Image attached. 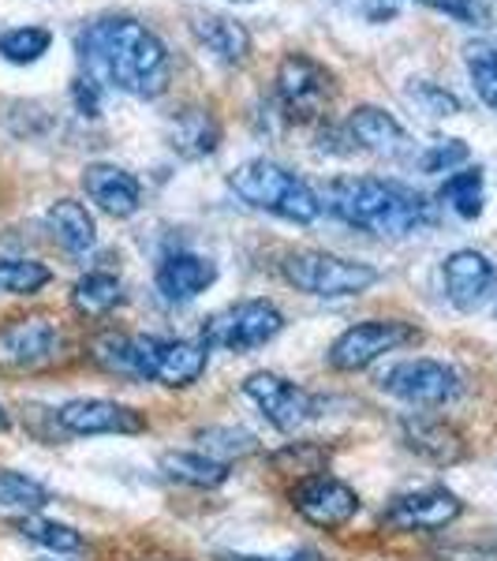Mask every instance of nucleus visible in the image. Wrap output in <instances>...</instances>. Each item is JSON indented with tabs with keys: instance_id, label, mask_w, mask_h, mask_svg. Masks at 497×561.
<instances>
[{
	"instance_id": "obj_1",
	"label": "nucleus",
	"mask_w": 497,
	"mask_h": 561,
	"mask_svg": "<svg viewBox=\"0 0 497 561\" xmlns=\"http://www.w3.org/2000/svg\"><path fill=\"white\" fill-rule=\"evenodd\" d=\"M76 53L83 76L102 87H116L131 98L153 102L173 83L169 49L147 23L135 15H97L76 34Z\"/></svg>"
},
{
	"instance_id": "obj_2",
	"label": "nucleus",
	"mask_w": 497,
	"mask_h": 561,
	"mask_svg": "<svg viewBox=\"0 0 497 561\" xmlns=\"http://www.w3.org/2000/svg\"><path fill=\"white\" fill-rule=\"evenodd\" d=\"M322 210L370 237L401 240L434 225V203L415 187L385 176H337L325 184Z\"/></svg>"
},
{
	"instance_id": "obj_3",
	"label": "nucleus",
	"mask_w": 497,
	"mask_h": 561,
	"mask_svg": "<svg viewBox=\"0 0 497 561\" xmlns=\"http://www.w3.org/2000/svg\"><path fill=\"white\" fill-rule=\"evenodd\" d=\"M90 359L105 375L128 382H158L165 389H192L210 367V348L203 341L153 337V333L108 330L90 341Z\"/></svg>"
},
{
	"instance_id": "obj_4",
	"label": "nucleus",
	"mask_w": 497,
	"mask_h": 561,
	"mask_svg": "<svg viewBox=\"0 0 497 561\" xmlns=\"http://www.w3.org/2000/svg\"><path fill=\"white\" fill-rule=\"evenodd\" d=\"M229 192L251 210L274 214L288 225H314L322 217V195L303 176L269 158H251L232 169Z\"/></svg>"
},
{
	"instance_id": "obj_5",
	"label": "nucleus",
	"mask_w": 497,
	"mask_h": 561,
	"mask_svg": "<svg viewBox=\"0 0 497 561\" xmlns=\"http://www.w3.org/2000/svg\"><path fill=\"white\" fill-rule=\"evenodd\" d=\"M281 277L296 293H307L314 300H348L378 285V270L356 259H340L322 248H300L281 259Z\"/></svg>"
},
{
	"instance_id": "obj_6",
	"label": "nucleus",
	"mask_w": 497,
	"mask_h": 561,
	"mask_svg": "<svg viewBox=\"0 0 497 561\" xmlns=\"http://www.w3.org/2000/svg\"><path fill=\"white\" fill-rule=\"evenodd\" d=\"M285 330V314L274 300H236L213 311L198 330V341L217 352H255L266 348Z\"/></svg>"
},
{
	"instance_id": "obj_7",
	"label": "nucleus",
	"mask_w": 497,
	"mask_h": 561,
	"mask_svg": "<svg viewBox=\"0 0 497 561\" xmlns=\"http://www.w3.org/2000/svg\"><path fill=\"white\" fill-rule=\"evenodd\" d=\"M274 94L288 121L311 124V121H319L325 108L333 105V98H337V76H333L322 60H314L311 53L296 49V53H285L281 65H277Z\"/></svg>"
},
{
	"instance_id": "obj_8",
	"label": "nucleus",
	"mask_w": 497,
	"mask_h": 561,
	"mask_svg": "<svg viewBox=\"0 0 497 561\" xmlns=\"http://www.w3.org/2000/svg\"><path fill=\"white\" fill-rule=\"evenodd\" d=\"M65 352L68 337L49 314H20L0 325V370H12V375L49 370L65 359Z\"/></svg>"
},
{
	"instance_id": "obj_9",
	"label": "nucleus",
	"mask_w": 497,
	"mask_h": 561,
	"mask_svg": "<svg viewBox=\"0 0 497 561\" xmlns=\"http://www.w3.org/2000/svg\"><path fill=\"white\" fill-rule=\"evenodd\" d=\"M378 386H382V393H390L404 404H415V409H446V404H453L464 393L460 370L446 364V359L427 356L401 359V364L385 367Z\"/></svg>"
},
{
	"instance_id": "obj_10",
	"label": "nucleus",
	"mask_w": 497,
	"mask_h": 561,
	"mask_svg": "<svg viewBox=\"0 0 497 561\" xmlns=\"http://www.w3.org/2000/svg\"><path fill=\"white\" fill-rule=\"evenodd\" d=\"M333 142H348V153H374V158H390V161L415 158V142L404 131V124L378 105L351 108L340 128L322 131V150H333Z\"/></svg>"
},
{
	"instance_id": "obj_11",
	"label": "nucleus",
	"mask_w": 497,
	"mask_h": 561,
	"mask_svg": "<svg viewBox=\"0 0 497 561\" xmlns=\"http://www.w3.org/2000/svg\"><path fill=\"white\" fill-rule=\"evenodd\" d=\"M415 341H419V330H415L412 322L367 319V322L348 325V330L333 341L330 352H325V364L333 370H340V375H356V370H367L382 356H390V352L404 345H415Z\"/></svg>"
},
{
	"instance_id": "obj_12",
	"label": "nucleus",
	"mask_w": 497,
	"mask_h": 561,
	"mask_svg": "<svg viewBox=\"0 0 497 561\" xmlns=\"http://www.w3.org/2000/svg\"><path fill=\"white\" fill-rule=\"evenodd\" d=\"M240 389L266 415L269 427H277L281 434L303 431L307 423H314L322 415V397H314L300 382H288L285 375H274V370H255V375L243 378Z\"/></svg>"
},
{
	"instance_id": "obj_13",
	"label": "nucleus",
	"mask_w": 497,
	"mask_h": 561,
	"mask_svg": "<svg viewBox=\"0 0 497 561\" xmlns=\"http://www.w3.org/2000/svg\"><path fill=\"white\" fill-rule=\"evenodd\" d=\"M288 502H292V510L300 513L307 524H314V528H322V531L348 528V524L359 517V510H363L356 486H348L345 479H337L330 472L296 479L292 491H288Z\"/></svg>"
},
{
	"instance_id": "obj_14",
	"label": "nucleus",
	"mask_w": 497,
	"mask_h": 561,
	"mask_svg": "<svg viewBox=\"0 0 497 561\" xmlns=\"http://www.w3.org/2000/svg\"><path fill=\"white\" fill-rule=\"evenodd\" d=\"M53 423L71 438H97V434H147L150 420L139 409L108 397H76L53 412Z\"/></svg>"
},
{
	"instance_id": "obj_15",
	"label": "nucleus",
	"mask_w": 497,
	"mask_h": 561,
	"mask_svg": "<svg viewBox=\"0 0 497 561\" xmlns=\"http://www.w3.org/2000/svg\"><path fill=\"white\" fill-rule=\"evenodd\" d=\"M460 513H464V502L449 486H419V491L396 494L378 520L390 531H441Z\"/></svg>"
},
{
	"instance_id": "obj_16",
	"label": "nucleus",
	"mask_w": 497,
	"mask_h": 561,
	"mask_svg": "<svg viewBox=\"0 0 497 561\" xmlns=\"http://www.w3.org/2000/svg\"><path fill=\"white\" fill-rule=\"evenodd\" d=\"M441 280H446V296L456 311H478L497 288V266L483 251H453L441 262Z\"/></svg>"
},
{
	"instance_id": "obj_17",
	"label": "nucleus",
	"mask_w": 497,
	"mask_h": 561,
	"mask_svg": "<svg viewBox=\"0 0 497 561\" xmlns=\"http://www.w3.org/2000/svg\"><path fill=\"white\" fill-rule=\"evenodd\" d=\"M401 442L412 449L415 457H423L427 465H438V468L460 465V460L467 457L464 434H460L449 420L430 415V412L404 415V420H401Z\"/></svg>"
},
{
	"instance_id": "obj_18",
	"label": "nucleus",
	"mask_w": 497,
	"mask_h": 561,
	"mask_svg": "<svg viewBox=\"0 0 497 561\" xmlns=\"http://www.w3.org/2000/svg\"><path fill=\"white\" fill-rule=\"evenodd\" d=\"M83 192L97 210L116 217V221L135 217L142 206L139 180H135L124 165H113V161H94V165L83 169Z\"/></svg>"
},
{
	"instance_id": "obj_19",
	"label": "nucleus",
	"mask_w": 497,
	"mask_h": 561,
	"mask_svg": "<svg viewBox=\"0 0 497 561\" xmlns=\"http://www.w3.org/2000/svg\"><path fill=\"white\" fill-rule=\"evenodd\" d=\"M217 280V262L195 251H169L153 270V285H158L161 300L169 304H192Z\"/></svg>"
},
{
	"instance_id": "obj_20",
	"label": "nucleus",
	"mask_w": 497,
	"mask_h": 561,
	"mask_svg": "<svg viewBox=\"0 0 497 561\" xmlns=\"http://www.w3.org/2000/svg\"><path fill=\"white\" fill-rule=\"evenodd\" d=\"M165 142L176 158L203 161L221 147V121L210 105H180L165 121Z\"/></svg>"
},
{
	"instance_id": "obj_21",
	"label": "nucleus",
	"mask_w": 497,
	"mask_h": 561,
	"mask_svg": "<svg viewBox=\"0 0 497 561\" xmlns=\"http://www.w3.org/2000/svg\"><path fill=\"white\" fill-rule=\"evenodd\" d=\"M192 31H195L198 45H203L206 53H213L221 65H229V68L247 65L251 34L240 20H232V15H217V12H203V15H195Z\"/></svg>"
},
{
	"instance_id": "obj_22",
	"label": "nucleus",
	"mask_w": 497,
	"mask_h": 561,
	"mask_svg": "<svg viewBox=\"0 0 497 561\" xmlns=\"http://www.w3.org/2000/svg\"><path fill=\"white\" fill-rule=\"evenodd\" d=\"M45 225H49L53 240L68 251V255H86L97 243V225L83 203L76 198H57V203L45 210Z\"/></svg>"
},
{
	"instance_id": "obj_23",
	"label": "nucleus",
	"mask_w": 497,
	"mask_h": 561,
	"mask_svg": "<svg viewBox=\"0 0 497 561\" xmlns=\"http://www.w3.org/2000/svg\"><path fill=\"white\" fill-rule=\"evenodd\" d=\"M158 468L165 472V479L195 486V491H213V486L229 483V476H232L229 465L198 454V449H169V454H161Z\"/></svg>"
},
{
	"instance_id": "obj_24",
	"label": "nucleus",
	"mask_w": 497,
	"mask_h": 561,
	"mask_svg": "<svg viewBox=\"0 0 497 561\" xmlns=\"http://www.w3.org/2000/svg\"><path fill=\"white\" fill-rule=\"evenodd\" d=\"M124 304V285L116 274H105V270H90L71 285V307H76L83 319H105L116 307Z\"/></svg>"
},
{
	"instance_id": "obj_25",
	"label": "nucleus",
	"mask_w": 497,
	"mask_h": 561,
	"mask_svg": "<svg viewBox=\"0 0 497 561\" xmlns=\"http://www.w3.org/2000/svg\"><path fill=\"white\" fill-rule=\"evenodd\" d=\"M195 442H198V454L221 460V465H232V460L258 454L255 434L243 431V427H221V423H213V427H198Z\"/></svg>"
},
{
	"instance_id": "obj_26",
	"label": "nucleus",
	"mask_w": 497,
	"mask_h": 561,
	"mask_svg": "<svg viewBox=\"0 0 497 561\" xmlns=\"http://www.w3.org/2000/svg\"><path fill=\"white\" fill-rule=\"evenodd\" d=\"M438 198L456 217H464V221H475V217L483 214V203H486L483 169H460V173H453V176L446 180V184H441Z\"/></svg>"
},
{
	"instance_id": "obj_27",
	"label": "nucleus",
	"mask_w": 497,
	"mask_h": 561,
	"mask_svg": "<svg viewBox=\"0 0 497 561\" xmlns=\"http://www.w3.org/2000/svg\"><path fill=\"white\" fill-rule=\"evenodd\" d=\"M12 528L20 531L23 539L38 542V547H45V550H57V554H76V550H83V536H79L71 524L45 520V517H34V513H23V517L12 520Z\"/></svg>"
},
{
	"instance_id": "obj_28",
	"label": "nucleus",
	"mask_w": 497,
	"mask_h": 561,
	"mask_svg": "<svg viewBox=\"0 0 497 561\" xmlns=\"http://www.w3.org/2000/svg\"><path fill=\"white\" fill-rule=\"evenodd\" d=\"M53 502L49 486H42L38 479L23 476V472H8L0 468V510H15V513H38Z\"/></svg>"
},
{
	"instance_id": "obj_29",
	"label": "nucleus",
	"mask_w": 497,
	"mask_h": 561,
	"mask_svg": "<svg viewBox=\"0 0 497 561\" xmlns=\"http://www.w3.org/2000/svg\"><path fill=\"white\" fill-rule=\"evenodd\" d=\"M53 280V270L38 259H0V296H34Z\"/></svg>"
},
{
	"instance_id": "obj_30",
	"label": "nucleus",
	"mask_w": 497,
	"mask_h": 561,
	"mask_svg": "<svg viewBox=\"0 0 497 561\" xmlns=\"http://www.w3.org/2000/svg\"><path fill=\"white\" fill-rule=\"evenodd\" d=\"M464 65H467V76H472L475 94L483 98V105L497 108V45L494 42H467Z\"/></svg>"
},
{
	"instance_id": "obj_31",
	"label": "nucleus",
	"mask_w": 497,
	"mask_h": 561,
	"mask_svg": "<svg viewBox=\"0 0 497 561\" xmlns=\"http://www.w3.org/2000/svg\"><path fill=\"white\" fill-rule=\"evenodd\" d=\"M53 34L45 26H15V31L0 34V57L8 65H34L49 53Z\"/></svg>"
},
{
	"instance_id": "obj_32",
	"label": "nucleus",
	"mask_w": 497,
	"mask_h": 561,
	"mask_svg": "<svg viewBox=\"0 0 497 561\" xmlns=\"http://www.w3.org/2000/svg\"><path fill=\"white\" fill-rule=\"evenodd\" d=\"M325 465H330V449H322L319 442H288L285 449L274 454L277 472H288L296 479L319 476V472H325Z\"/></svg>"
},
{
	"instance_id": "obj_33",
	"label": "nucleus",
	"mask_w": 497,
	"mask_h": 561,
	"mask_svg": "<svg viewBox=\"0 0 497 561\" xmlns=\"http://www.w3.org/2000/svg\"><path fill=\"white\" fill-rule=\"evenodd\" d=\"M467 161V142L460 139H441V142H430L423 153H415V165L423 173H456V165Z\"/></svg>"
},
{
	"instance_id": "obj_34",
	"label": "nucleus",
	"mask_w": 497,
	"mask_h": 561,
	"mask_svg": "<svg viewBox=\"0 0 497 561\" xmlns=\"http://www.w3.org/2000/svg\"><path fill=\"white\" fill-rule=\"evenodd\" d=\"M412 102L423 108V113L430 116H453L460 113V98L449 94V90H441L438 83H415L412 87Z\"/></svg>"
},
{
	"instance_id": "obj_35",
	"label": "nucleus",
	"mask_w": 497,
	"mask_h": 561,
	"mask_svg": "<svg viewBox=\"0 0 497 561\" xmlns=\"http://www.w3.org/2000/svg\"><path fill=\"white\" fill-rule=\"evenodd\" d=\"M419 4H427L434 12L449 15V20H456V23H467V26L486 23V8L478 4V0H419Z\"/></svg>"
},
{
	"instance_id": "obj_36",
	"label": "nucleus",
	"mask_w": 497,
	"mask_h": 561,
	"mask_svg": "<svg viewBox=\"0 0 497 561\" xmlns=\"http://www.w3.org/2000/svg\"><path fill=\"white\" fill-rule=\"evenodd\" d=\"M217 561H325V554L314 547H292V550H285V554H240V550H221Z\"/></svg>"
},
{
	"instance_id": "obj_37",
	"label": "nucleus",
	"mask_w": 497,
	"mask_h": 561,
	"mask_svg": "<svg viewBox=\"0 0 497 561\" xmlns=\"http://www.w3.org/2000/svg\"><path fill=\"white\" fill-rule=\"evenodd\" d=\"M71 102L83 116H97L102 113V83L90 76H79L76 83H71Z\"/></svg>"
},
{
	"instance_id": "obj_38",
	"label": "nucleus",
	"mask_w": 497,
	"mask_h": 561,
	"mask_svg": "<svg viewBox=\"0 0 497 561\" xmlns=\"http://www.w3.org/2000/svg\"><path fill=\"white\" fill-rule=\"evenodd\" d=\"M356 15H363L367 23H385L401 12V0H345Z\"/></svg>"
},
{
	"instance_id": "obj_39",
	"label": "nucleus",
	"mask_w": 497,
	"mask_h": 561,
	"mask_svg": "<svg viewBox=\"0 0 497 561\" xmlns=\"http://www.w3.org/2000/svg\"><path fill=\"white\" fill-rule=\"evenodd\" d=\"M438 561H497L494 550L486 547H467V542H456V547H441Z\"/></svg>"
},
{
	"instance_id": "obj_40",
	"label": "nucleus",
	"mask_w": 497,
	"mask_h": 561,
	"mask_svg": "<svg viewBox=\"0 0 497 561\" xmlns=\"http://www.w3.org/2000/svg\"><path fill=\"white\" fill-rule=\"evenodd\" d=\"M12 431V415H8V409L0 404V434H8Z\"/></svg>"
},
{
	"instance_id": "obj_41",
	"label": "nucleus",
	"mask_w": 497,
	"mask_h": 561,
	"mask_svg": "<svg viewBox=\"0 0 497 561\" xmlns=\"http://www.w3.org/2000/svg\"><path fill=\"white\" fill-rule=\"evenodd\" d=\"M42 561H57V558H42Z\"/></svg>"
},
{
	"instance_id": "obj_42",
	"label": "nucleus",
	"mask_w": 497,
	"mask_h": 561,
	"mask_svg": "<svg viewBox=\"0 0 497 561\" xmlns=\"http://www.w3.org/2000/svg\"><path fill=\"white\" fill-rule=\"evenodd\" d=\"M236 4H243V0H236Z\"/></svg>"
}]
</instances>
